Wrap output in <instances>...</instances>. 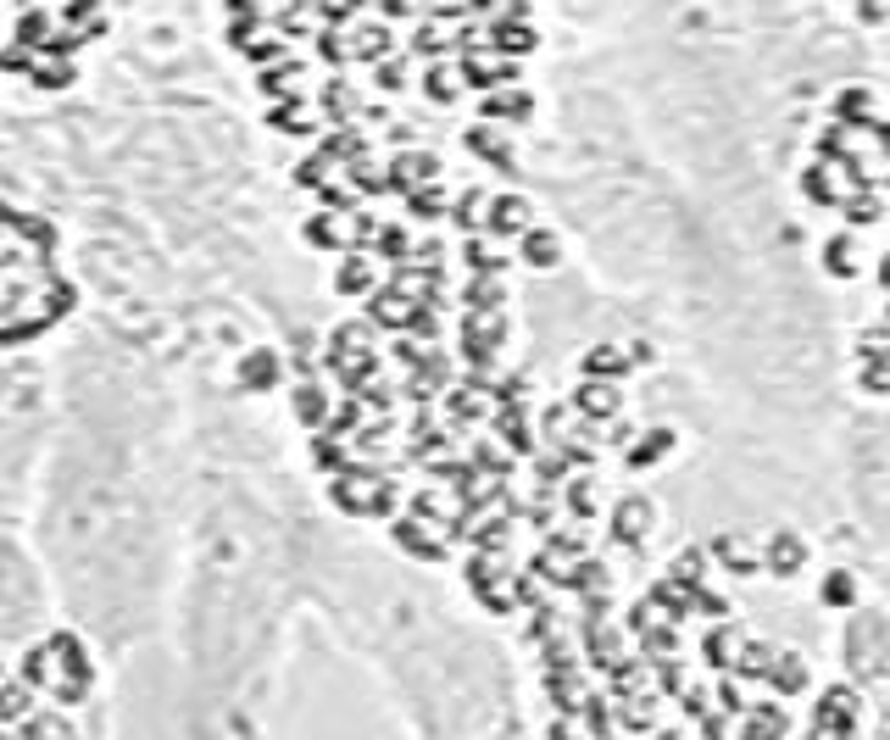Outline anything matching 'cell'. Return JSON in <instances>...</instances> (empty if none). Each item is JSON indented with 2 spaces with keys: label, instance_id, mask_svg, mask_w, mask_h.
Returning a JSON list of instances; mask_svg holds the SVG:
<instances>
[{
  "label": "cell",
  "instance_id": "27",
  "mask_svg": "<svg viewBox=\"0 0 890 740\" xmlns=\"http://www.w3.org/2000/svg\"><path fill=\"white\" fill-rule=\"evenodd\" d=\"M618 651H624V635H618L613 624H585V662H590L596 673H601Z\"/></svg>",
  "mask_w": 890,
  "mask_h": 740
},
{
  "label": "cell",
  "instance_id": "17",
  "mask_svg": "<svg viewBox=\"0 0 890 740\" xmlns=\"http://www.w3.org/2000/svg\"><path fill=\"white\" fill-rule=\"evenodd\" d=\"M496 435H502L518 457H529V452H535V424H529L524 402H513V407H502V413H496Z\"/></svg>",
  "mask_w": 890,
  "mask_h": 740
},
{
  "label": "cell",
  "instance_id": "23",
  "mask_svg": "<svg viewBox=\"0 0 890 740\" xmlns=\"http://www.w3.org/2000/svg\"><path fill=\"white\" fill-rule=\"evenodd\" d=\"M529 267H540V273H552L557 262H563V240L552 234V229H524V251H518Z\"/></svg>",
  "mask_w": 890,
  "mask_h": 740
},
{
  "label": "cell",
  "instance_id": "1",
  "mask_svg": "<svg viewBox=\"0 0 890 740\" xmlns=\"http://www.w3.org/2000/svg\"><path fill=\"white\" fill-rule=\"evenodd\" d=\"M51 367L57 418L23 529L62 624L90 635L112 668H129L168 640L195 418L162 362L101 317L73 328Z\"/></svg>",
  "mask_w": 890,
  "mask_h": 740
},
{
  "label": "cell",
  "instance_id": "26",
  "mask_svg": "<svg viewBox=\"0 0 890 740\" xmlns=\"http://www.w3.org/2000/svg\"><path fill=\"white\" fill-rule=\"evenodd\" d=\"M635 651H640L646 662L674 657V651H679V624H674V618H657L651 629H640V635H635Z\"/></svg>",
  "mask_w": 890,
  "mask_h": 740
},
{
  "label": "cell",
  "instance_id": "28",
  "mask_svg": "<svg viewBox=\"0 0 890 740\" xmlns=\"http://www.w3.org/2000/svg\"><path fill=\"white\" fill-rule=\"evenodd\" d=\"M646 673H651L657 696H685V685H690V668H685V657H679V651H674V657L646 662Z\"/></svg>",
  "mask_w": 890,
  "mask_h": 740
},
{
  "label": "cell",
  "instance_id": "11",
  "mask_svg": "<svg viewBox=\"0 0 890 740\" xmlns=\"http://www.w3.org/2000/svg\"><path fill=\"white\" fill-rule=\"evenodd\" d=\"M740 640H746V635H740L729 618H712V629L701 635V662H707L712 673H729V668H735V651H740Z\"/></svg>",
  "mask_w": 890,
  "mask_h": 740
},
{
  "label": "cell",
  "instance_id": "45",
  "mask_svg": "<svg viewBox=\"0 0 890 740\" xmlns=\"http://www.w3.org/2000/svg\"><path fill=\"white\" fill-rule=\"evenodd\" d=\"M679 707H685V718H701V712L712 707V690H701V685H685V696H679Z\"/></svg>",
  "mask_w": 890,
  "mask_h": 740
},
{
  "label": "cell",
  "instance_id": "47",
  "mask_svg": "<svg viewBox=\"0 0 890 740\" xmlns=\"http://www.w3.org/2000/svg\"><path fill=\"white\" fill-rule=\"evenodd\" d=\"M524 396H529L524 379H502V385H496V402H502V407H513V402H524Z\"/></svg>",
  "mask_w": 890,
  "mask_h": 740
},
{
  "label": "cell",
  "instance_id": "34",
  "mask_svg": "<svg viewBox=\"0 0 890 740\" xmlns=\"http://www.w3.org/2000/svg\"><path fill=\"white\" fill-rule=\"evenodd\" d=\"M690 596V607H696V618H735V601L729 596H718V590H707V585H696V590H685Z\"/></svg>",
  "mask_w": 890,
  "mask_h": 740
},
{
  "label": "cell",
  "instance_id": "46",
  "mask_svg": "<svg viewBox=\"0 0 890 740\" xmlns=\"http://www.w3.org/2000/svg\"><path fill=\"white\" fill-rule=\"evenodd\" d=\"M851 7H857V18H862L868 29H879V23H890V7H884V0H851Z\"/></svg>",
  "mask_w": 890,
  "mask_h": 740
},
{
  "label": "cell",
  "instance_id": "5",
  "mask_svg": "<svg viewBox=\"0 0 890 740\" xmlns=\"http://www.w3.org/2000/svg\"><path fill=\"white\" fill-rule=\"evenodd\" d=\"M57 596L45 579V562L23 524L0 529V651H18L23 640L45 635L57 624Z\"/></svg>",
  "mask_w": 890,
  "mask_h": 740
},
{
  "label": "cell",
  "instance_id": "49",
  "mask_svg": "<svg viewBox=\"0 0 890 740\" xmlns=\"http://www.w3.org/2000/svg\"><path fill=\"white\" fill-rule=\"evenodd\" d=\"M474 217H479V195H463V201H457V223L474 229Z\"/></svg>",
  "mask_w": 890,
  "mask_h": 740
},
{
  "label": "cell",
  "instance_id": "51",
  "mask_svg": "<svg viewBox=\"0 0 890 740\" xmlns=\"http://www.w3.org/2000/svg\"><path fill=\"white\" fill-rule=\"evenodd\" d=\"M873 145H879V151H884V162H890V123H884V118L873 123Z\"/></svg>",
  "mask_w": 890,
  "mask_h": 740
},
{
  "label": "cell",
  "instance_id": "42",
  "mask_svg": "<svg viewBox=\"0 0 890 740\" xmlns=\"http://www.w3.org/2000/svg\"><path fill=\"white\" fill-rule=\"evenodd\" d=\"M657 618H663V612L651 607V596H640V601H629V612H624V629H629V635H640V629H651Z\"/></svg>",
  "mask_w": 890,
  "mask_h": 740
},
{
  "label": "cell",
  "instance_id": "8",
  "mask_svg": "<svg viewBox=\"0 0 890 740\" xmlns=\"http://www.w3.org/2000/svg\"><path fill=\"white\" fill-rule=\"evenodd\" d=\"M674 446H679V429H668V424L640 429V435L624 446V468H629V474H646V468L668 463V457H674Z\"/></svg>",
  "mask_w": 890,
  "mask_h": 740
},
{
  "label": "cell",
  "instance_id": "12",
  "mask_svg": "<svg viewBox=\"0 0 890 740\" xmlns=\"http://www.w3.org/2000/svg\"><path fill=\"white\" fill-rule=\"evenodd\" d=\"M840 129H851V134H873V95L868 90H857V84H846L840 95H835V112H829Z\"/></svg>",
  "mask_w": 890,
  "mask_h": 740
},
{
  "label": "cell",
  "instance_id": "2",
  "mask_svg": "<svg viewBox=\"0 0 890 740\" xmlns=\"http://www.w3.org/2000/svg\"><path fill=\"white\" fill-rule=\"evenodd\" d=\"M295 540L262 479L245 418H195L179 585L168 612L184 729H251L273 685Z\"/></svg>",
  "mask_w": 890,
  "mask_h": 740
},
{
  "label": "cell",
  "instance_id": "3",
  "mask_svg": "<svg viewBox=\"0 0 890 740\" xmlns=\"http://www.w3.org/2000/svg\"><path fill=\"white\" fill-rule=\"evenodd\" d=\"M51 418H57V367L40 351L0 345V529L29 518Z\"/></svg>",
  "mask_w": 890,
  "mask_h": 740
},
{
  "label": "cell",
  "instance_id": "39",
  "mask_svg": "<svg viewBox=\"0 0 890 740\" xmlns=\"http://www.w3.org/2000/svg\"><path fill=\"white\" fill-rule=\"evenodd\" d=\"M868 356H890V323L857 334V362H868Z\"/></svg>",
  "mask_w": 890,
  "mask_h": 740
},
{
  "label": "cell",
  "instance_id": "37",
  "mask_svg": "<svg viewBox=\"0 0 890 740\" xmlns=\"http://www.w3.org/2000/svg\"><path fill=\"white\" fill-rule=\"evenodd\" d=\"M502 301H507V290L496 284V273H490V278H474V284H468V312H496Z\"/></svg>",
  "mask_w": 890,
  "mask_h": 740
},
{
  "label": "cell",
  "instance_id": "10",
  "mask_svg": "<svg viewBox=\"0 0 890 740\" xmlns=\"http://www.w3.org/2000/svg\"><path fill=\"white\" fill-rule=\"evenodd\" d=\"M574 413H579V418H590V424L618 418V413H624V391H618V379H590V374H585V385L574 391Z\"/></svg>",
  "mask_w": 890,
  "mask_h": 740
},
{
  "label": "cell",
  "instance_id": "7",
  "mask_svg": "<svg viewBox=\"0 0 890 740\" xmlns=\"http://www.w3.org/2000/svg\"><path fill=\"white\" fill-rule=\"evenodd\" d=\"M812 729L818 734H857V690L851 685H829L812 701Z\"/></svg>",
  "mask_w": 890,
  "mask_h": 740
},
{
  "label": "cell",
  "instance_id": "35",
  "mask_svg": "<svg viewBox=\"0 0 890 740\" xmlns=\"http://www.w3.org/2000/svg\"><path fill=\"white\" fill-rule=\"evenodd\" d=\"M579 707H585V729H590V734H613V729H618V718H613V707H607V696H596V690H585V701H579Z\"/></svg>",
  "mask_w": 890,
  "mask_h": 740
},
{
  "label": "cell",
  "instance_id": "31",
  "mask_svg": "<svg viewBox=\"0 0 890 740\" xmlns=\"http://www.w3.org/2000/svg\"><path fill=\"white\" fill-rule=\"evenodd\" d=\"M468 151H479V156H485L490 168H502V173L513 168V145H507L502 134H490V129H468Z\"/></svg>",
  "mask_w": 890,
  "mask_h": 740
},
{
  "label": "cell",
  "instance_id": "20",
  "mask_svg": "<svg viewBox=\"0 0 890 740\" xmlns=\"http://www.w3.org/2000/svg\"><path fill=\"white\" fill-rule=\"evenodd\" d=\"M735 723H740V734H751V740H762V734H785V729H790V718H785V707H779V701H757V707H746Z\"/></svg>",
  "mask_w": 890,
  "mask_h": 740
},
{
  "label": "cell",
  "instance_id": "43",
  "mask_svg": "<svg viewBox=\"0 0 890 740\" xmlns=\"http://www.w3.org/2000/svg\"><path fill=\"white\" fill-rule=\"evenodd\" d=\"M463 256H468V267H474V273H502V267H507V262H502L490 245H474V240L463 245Z\"/></svg>",
  "mask_w": 890,
  "mask_h": 740
},
{
  "label": "cell",
  "instance_id": "6",
  "mask_svg": "<svg viewBox=\"0 0 890 740\" xmlns=\"http://www.w3.org/2000/svg\"><path fill=\"white\" fill-rule=\"evenodd\" d=\"M651 524H657V507H651L646 496H624V501L613 507V518H607V540L624 546V551H640V546L651 540Z\"/></svg>",
  "mask_w": 890,
  "mask_h": 740
},
{
  "label": "cell",
  "instance_id": "29",
  "mask_svg": "<svg viewBox=\"0 0 890 740\" xmlns=\"http://www.w3.org/2000/svg\"><path fill=\"white\" fill-rule=\"evenodd\" d=\"M496 51H507V57H529V51H535V29H529L524 18H513V12H507V18L496 23Z\"/></svg>",
  "mask_w": 890,
  "mask_h": 740
},
{
  "label": "cell",
  "instance_id": "32",
  "mask_svg": "<svg viewBox=\"0 0 890 740\" xmlns=\"http://www.w3.org/2000/svg\"><path fill=\"white\" fill-rule=\"evenodd\" d=\"M707 551H712V557H724V568H729L735 579H746V574H757V568H762V562H757V557H751L746 546H735L729 535H718V540H712Z\"/></svg>",
  "mask_w": 890,
  "mask_h": 740
},
{
  "label": "cell",
  "instance_id": "30",
  "mask_svg": "<svg viewBox=\"0 0 890 740\" xmlns=\"http://www.w3.org/2000/svg\"><path fill=\"white\" fill-rule=\"evenodd\" d=\"M485 118H496V123H524V118H535V95H490L485 101Z\"/></svg>",
  "mask_w": 890,
  "mask_h": 740
},
{
  "label": "cell",
  "instance_id": "14",
  "mask_svg": "<svg viewBox=\"0 0 890 740\" xmlns=\"http://www.w3.org/2000/svg\"><path fill=\"white\" fill-rule=\"evenodd\" d=\"M773 696H801L807 685H812V673H807V662H801V651H773V668H768V679H762Z\"/></svg>",
  "mask_w": 890,
  "mask_h": 740
},
{
  "label": "cell",
  "instance_id": "15",
  "mask_svg": "<svg viewBox=\"0 0 890 740\" xmlns=\"http://www.w3.org/2000/svg\"><path fill=\"white\" fill-rule=\"evenodd\" d=\"M579 367H585L590 379H624L635 362H629V351H624L618 339H596V345L585 351V362H579Z\"/></svg>",
  "mask_w": 890,
  "mask_h": 740
},
{
  "label": "cell",
  "instance_id": "38",
  "mask_svg": "<svg viewBox=\"0 0 890 740\" xmlns=\"http://www.w3.org/2000/svg\"><path fill=\"white\" fill-rule=\"evenodd\" d=\"M712 701L729 712V718H740L746 712V696H740V679L735 673H718V690H712Z\"/></svg>",
  "mask_w": 890,
  "mask_h": 740
},
{
  "label": "cell",
  "instance_id": "4",
  "mask_svg": "<svg viewBox=\"0 0 890 740\" xmlns=\"http://www.w3.org/2000/svg\"><path fill=\"white\" fill-rule=\"evenodd\" d=\"M57 229L34 217L18 201H0V345L34 351L51 323H62L57 306Z\"/></svg>",
  "mask_w": 890,
  "mask_h": 740
},
{
  "label": "cell",
  "instance_id": "48",
  "mask_svg": "<svg viewBox=\"0 0 890 740\" xmlns=\"http://www.w3.org/2000/svg\"><path fill=\"white\" fill-rule=\"evenodd\" d=\"M529 524H535V529H540V535H546V529H552V524H557V501H552V496H546V501H540V507H535V513H529Z\"/></svg>",
  "mask_w": 890,
  "mask_h": 740
},
{
  "label": "cell",
  "instance_id": "21",
  "mask_svg": "<svg viewBox=\"0 0 890 740\" xmlns=\"http://www.w3.org/2000/svg\"><path fill=\"white\" fill-rule=\"evenodd\" d=\"M796 190H801V195H807L812 206H829V212H835V201H840V184H835L829 162H812V168H801Z\"/></svg>",
  "mask_w": 890,
  "mask_h": 740
},
{
  "label": "cell",
  "instance_id": "44",
  "mask_svg": "<svg viewBox=\"0 0 890 740\" xmlns=\"http://www.w3.org/2000/svg\"><path fill=\"white\" fill-rule=\"evenodd\" d=\"M601 429H607V446H613V452H624V446H629V440H635V435H640V429H635V424H629V418H624V413H618V418H607V424H601Z\"/></svg>",
  "mask_w": 890,
  "mask_h": 740
},
{
  "label": "cell",
  "instance_id": "36",
  "mask_svg": "<svg viewBox=\"0 0 890 740\" xmlns=\"http://www.w3.org/2000/svg\"><path fill=\"white\" fill-rule=\"evenodd\" d=\"M857 385H862V396H890V356H868Z\"/></svg>",
  "mask_w": 890,
  "mask_h": 740
},
{
  "label": "cell",
  "instance_id": "13",
  "mask_svg": "<svg viewBox=\"0 0 890 740\" xmlns=\"http://www.w3.org/2000/svg\"><path fill=\"white\" fill-rule=\"evenodd\" d=\"M563 507H568V518H579V524L596 518L601 490H596V474H590V468H574V479H563Z\"/></svg>",
  "mask_w": 890,
  "mask_h": 740
},
{
  "label": "cell",
  "instance_id": "18",
  "mask_svg": "<svg viewBox=\"0 0 890 740\" xmlns=\"http://www.w3.org/2000/svg\"><path fill=\"white\" fill-rule=\"evenodd\" d=\"M773 651L779 646H768V640H740V651H735V679L740 685H757V679H768V668H773Z\"/></svg>",
  "mask_w": 890,
  "mask_h": 740
},
{
  "label": "cell",
  "instance_id": "25",
  "mask_svg": "<svg viewBox=\"0 0 890 740\" xmlns=\"http://www.w3.org/2000/svg\"><path fill=\"white\" fill-rule=\"evenodd\" d=\"M646 596H651V607H657L663 618H674L679 629H685V624L696 618V607H690V596H685V590H679L674 579H657V585H646Z\"/></svg>",
  "mask_w": 890,
  "mask_h": 740
},
{
  "label": "cell",
  "instance_id": "40",
  "mask_svg": "<svg viewBox=\"0 0 890 740\" xmlns=\"http://www.w3.org/2000/svg\"><path fill=\"white\" fill-rule=\"evenodd\" d=\"M568 424H574V407H563V402L540 413V435H546V440H563V435H568Z\"/></svg>",
  "mask_w": 890,
  "mask_h": 740
},
{
  "label": "cell",
  "instance_id": "19",
  "mask_svg": "<svg viewBox=\"0 0 890 740\" xmlns=\"http://www.w3.org/2000/svg\"><path fill=\"white\" fill-rule=\"evenodd\" d=\"M707 568H712V551H707V546H685V551L668 562V579H674L679 590H696V585H707Z\"/></svg>",
  "mask_w": 890,
  "mask_h": 740
},
{
  "label": "cell",
  "instance_id": "50",
  "mask_svg": "<svg viewBox=\"0 0 890 740\" xmlns=\"http://www.w3.org/2000/svg\"><path fill=\"white\" fill-rule=\"evenodd\" d=\"M629 362H635V367H651V362H657V351H651L646 339H635V345H629Z\"/></svg>",
  "mask_w": 890,
  "mask_h": 740
},
{
  "label": "cell",
  "instance_id": "16",
  "mask_svg": "<svg viewBox=\"0 0 890 740\" xmlns=\"http://www.w3.org/2000/svg\"><path fill=\"white\" fill-rule=\"evenodd\" d=\"M835 212H840L851 229H873V223L884 217V201H879V190H873V184H868V190H840Z\"/></svg>",
  "mask_w": 890,
  "mask_h": 740
},
{
  "label": "cell",
  "instance_id": "24",
  "mask_svg": "<svg viewBox=\"0 0 890 740\" xmlns=\"http://www.w3.org/2000/svg\"><path fill=\"white\" fill-rule=\"evenodd\" d=\"M823 273H829V278H857V273H862V262H857V234L823 240Z\"/></svg>",
  "mask_w": 890,
  "mask_h": 740
},
{
  "label": "cell",
  "instance_id": "9",
  "mask_svg": "<svg viewBox=\"0 0 890 740\" xmlns=\"http://www.w3.org/2000/svg\"><path fill=\"white\" fill-rule=\"evenodd\" d=\"M757 562H762V574H773V579H796V574L807 568V540H801L796 529H773Z\"/></svg>",
  "mask_w": 890,
  "mask_h": 740
},
{
  "label": "cell",
  "instance_id": "41",
  "mask_svg": "<svg viewBox=\"0 0 890 740\" xmlns=\"http://www.w3.org/2000/svg\"><path fill=\"white\" fill-rule=\"evenodd\" d=\"M546 551L552 557H585V535H563L557 524L546 529Z\"/></svg>",
  "mask_w": 890,
  "mask_h": 740
},
{
  "label": "cell",
  "instance_id": "52",
  "mask_svg": "<svg viewBox=\"0 0 890 740\" xmlns=\"http://www.w3.org/2000/svg\"><path fill=\"white\" fill-rule=\"evenodd\" d=\"M873 278H879V284H884V290H890V256H884V262H879V267H873Z\"/></svg>",
  "mask_w": 890,
  "mask_h": 740
},
{
  "label": "cell",
  "instance_id": "33",
  "mask_svg": "<svg viewBox=\"0 0 890 740\" xmlns=\"http://www.w3.org/2000/svg\"><path fill=\"white\" fill-rule=\"evenodd\" d=\"M818 601H823V607H851V601H857V579H851L846 568H829L823 585H818Z\"/></svg>",
  "mask_w": 890,
  "mask_h": 740
},
{
  "label": "cell",
  "instance_id": "22",
  "mask_svg": "<svg viewBox=\"0 0 890 740\" xmlns=\"http://www.w3.org/2000/svg\"><path fill=\"white\" fill-rule=\"evenodd\" d=\"M529 217H535V206H529L524 195H502V201H490V234H524V229H529Z\"/></svg>",
  "mask_w": 890,
  "mask_h": 740
}]
</instances>
